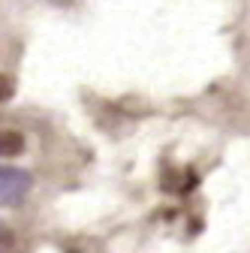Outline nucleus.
I'll return each mask as SVG.
<instances>
[{
  "label": "nucleus",
  "mask_w": 250,
  "mask_h": 253,
  "mask_svg": "<svg viewBox=\"0 0 250 253\" xmlns=\"http://www.w3.org/2000/svg\"><path fill=\"white\" fill-rule=\"evenodd\" d=\"M34 187V178L24 169L0 166V205H21Z\"/></svg>",
  "instance_id": "1"
},
{
  "label": "nucleus",
  "mask_w": 250,
  "mask_h": 253,
  "mask_svg": "<svg viewBox=\"0 0 250 253\" xmlns=\"http://www.w3.org/2000/svg\"><path fill=\"white\" fill-rule=\"evenodd\" d=\"M3 238H6V232H3V223H0V244H3Z\"/></svg>",
  "instance_id": "4"
},
{
  "label": "nucleus",
  "mask_w": 250,
  "mask_h": 253,
  "mask_svg": "<svg viewBox=\"0 0 250 253\" xmlns=\"http://www.w3.org/2000/svg\"><path fill=\"white\" fill-rule=\"evenodd\" d=\"M12 97H15V79L0 73V103H9Z\"/></svg>",
  "instance_id": "3"
},
{
  "label": "nucleus",
  "mask_w": 250,
  "mask_h": 253,
  "mask_svg": "<svg viewBox=\"0 0 250 253\" xmlns=\"http://www.w3.org/2000/svg\"><path fill=\"white\" fill-rule=\"evenodd\" d=\"M24 151V136L18 130H0V157H18Z\"/></svg>",
  "instance_id": "2"
}]
</instances>
